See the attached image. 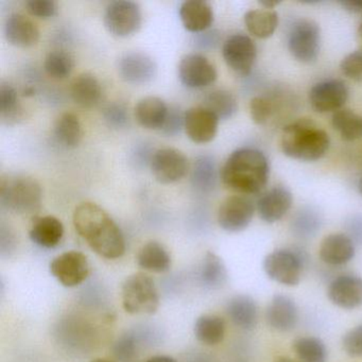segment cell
Segmentation results:
<instances>
[{
  "label": "cell",
  "mask_w": 362,
  "mask_h": 362,
  "mask_svg": "<svg viewBox=\"0 0 362 362\" xmlns=\"http://www.w3.org/2000/svg\"><path fill=\"white\" fill-rule=\"evenodd\" d=\"M75 67V61L69 52L54 50L49 52L44 62V69L49 77L62 80L69 77Z\"/></svg>",
  "instance_id": "e575fe53"
},
{
  "label": "cell",
  "mask_w": 362,
  "mask_h": 362,
  "mask_svg": "<svg viewBox=\"0 0 362 362\" xmlns=\"http://www.w3.org/2000/svg\"><path fill=\"white\" fill-rule=\"evenodd\" d=\"M50 272L65 287L83 283L90 275L88 257L81 252L69 251L57 256L50 264Z\"/></svg>",
  "instance_id": "9c48e42d"
},
{
  "label": "cell",
  "mask_w": 362,
  "mask_h": 362,
  "mask_svg": "<svg viewBox=\"0 0 362 362\" xmlns=\"http://www.w3.org/2000/svg\"><path fill=\"white\" fill-rule=\"evenodd\" d=\"M92 362H113L111 360L105 359V358H97V359L93 360Z\"/></svg>",
  "instance_id": "f907efd6"
},
{
  "label": "cell",
  "mask_w": 362,
  "mask_h": 362,
  "mask_svg": "<svg viewBox=\"0 0 362 362\" xmlns=\"http://www.w3.org/2000/svg\"><path fill=\"white\" fill-rule=\"evenodd\" d=\"M152 175L162 184L181 181L188 171V160L181 151L173 148L156 150L152 156Z\"/></svg>",
  "instance_id": "8fae6325"
},
{
  "label": "cell",
  "mask_w": 362,
  "mask_h": 362,
  "mask_svg": "<svg viewBox=\"0 0 362 362\" xmlns=\"http://www.w3.org/2000/svg\"><path fill=\"white\" fill-rule=\"evenodd\" d=\"M168 113V105L158 97H146L135 105L134 115L137 122L148 130H162Z\"/></svg>",
  "instance_id": "603a6c76"
},
{
  "label": "cell",
  "mask_w": 362,
  "mask_h": 362,
  "mask_svg": "<svg viewBox=\"0 0 362 362\" xmlns=\"http://www.w3.org/2000/svg\"><path fill=\"white\" fill-rule=\"evenodd\" d=\"M201 284L209 289H219L226 284L228 273L219 256L207 252L200 268Z\"/></svg>",
  "instance_id": "1f68e13d"
},
{
  "label": "cell",
  "mask_w": 362,
  "mask_h": 362,
  "mask_svg": "<svg viewBox=\"0 0 362 362\" xmlns=\"http://www.w3.org/2000/svg\"><path fill=\"white\" fill-rule=\"evenodd\" d=\"M194 336L203 344H219L226 336V322L219 315H201L194 324Z\"/></svg>",
  "instance_id": "f1b7e54d"
},
{
  "label": "cell",
  "mask_w": 362,
  "mask_h": 362,
  "mask_svg": "<svg viewBox=\"0 0 362 362\" xmlns=\"http://www.w3.org/2000/svg\"><path fill=\"white\" fill-rule=\"evenodd\" d=\"M180 18L184 28L189 33H205L214 23L211 4L203 0H187L180 7Z\"/></svg>",
  "instance_id": "d6986e66"
},
{
  "label": "cell",
  "mask_w": 362,
  "mask_h": 362,
  "mask_svg": "<svg viewBox=\"0 0 362 362\" xmlns=\"http://www.w3.org/2000/svg\"><path fill=\"white\" fill-rule=\"evenodd\" d=\"M294 351L300 362H325L327 351L325 345L315 337H303L293 343Z\"/></svg>",
  "instance_id": "d590c367"
},
{
  "label": "cell",
  "mask_w": 362,
  "mask_h": 362,
  "mask_svg": "<svg viewBox=\"0 0 362 362\" xmlns=\"http://www.w3.org/2000/svg\"><path fill=\"white\" fill-rule=\"evenodd\" d=\"M26 8L31 16L40 18H52L58 12V4L54 0H29Z\"/></svg>",
  "instance_id": "60d3db41"
},
{
  "label": "cell",
  "mask_w": 362,
  "mask_h": 362,
  "mask_svg": "<svg viewBox=\"0 0 362 362\" xmlns=\"http://www.w3.org/2000/svg\"><path fill=\"white\" fill-rule=\"evenodd\" d=\"M343 75L355 82H362V50L347 54L340 64Z\"/></svg>",
  "instance_id": "74e56055"
},
{
  "label": "cell",
  "mask_w": 362,
  "mask_h": 362,
  "mask_svg": "<svg viewBox=\"0 0 362 362\" xmlns=\"http://www.w3.org/2000/svg\"><path fill=\"white\" fill-rule=\"evenodd\" d=\"M329 144L327 133L310 119H298L288 124L281 137L284 154L305 162H313L323 158L328 151Z\"/></svg>",
  "instance_id": "3957f363"
},
{
  "label": "cell",
  "mask_w": 362,
  "mask_h": 362,
  "mask_svg": "<svg viewBox=\"0 0 362 362\" xmlns=\"http://www.w3.org/2000/svg\"><path fill=\"white\" fill-rule=\"evenodd\" d=\"M267 322L273 329L289 332L298 324V313L296 303L283 294H277L267 308Z\"/></svg>",
  "instance_id": "ffe728a7"
},
{
  "label": "cell",
  "mask_w": 362,
  "mask_h": 362,
  "mask_svg": "<svg viewBox=\"0 0 362 362\" xmlns=\"http://www.w3.org/2000/svg\"><path fill=\"white\" fill-rule=\"evenodd\" d=\"M268 160L259 150L243 148L233 152L221 170L224 185L243 194L262 192L269 181Z\"/></svg>",
  "instance_id": "7a4b0ae2"
},
{
  "label": "cell",
  "mask_w": 362,
  "mask_h": 362,
  "mask_svg": "<svg viewBox=\"0 0 362 362\" xmlns=\"http://www.w3.org/2000/svg\"><path fill=\"white\" fill-rule=\"evenodd\" d=\"M122 306L130 315H153L160 307L158 288L145 273L127 277L122 288Z\"/></svg>",
  "instance_id": "5b68a950"
},
{
  "label": "cell",
  "mask_w": 362,
  "mask_h": 362,
  "mask_svg": "<svg viewBox=\"0 0 362 362\" xmlns=\"http://www.w3.org/2000/svg\"><path fill=\"white\" fill-rule=\"evenodd\" d=\"M179 79L188 88H204L215 83L218 74L213 63L200 54H189L180 61Z\"/></svg>",
  "instance_id": "30bf717a"
},
{
  "label": "cell",
  "mask_w": 362,
  "mask_h": 362,
  "mask_svg": "<svg viewBox=\"0 0 362 362\" xmlns=\"http://www.w3.org/2000/svg\"><path fill=\"white\" fill-rule=\"evenodd\" d=\"M291 192L284 187H275L264 194L257 202L259 217L267 223H274L281 220L292 205Z\"/></svg>",
  "instance_id": "7402d4cb"
},
{
  "label": "cell",
  "mask_w": 362,
  "mask_h": 362,
  "mask_svg": "<svg viewBox=\"0 0 362 362\" xmlns=\"http://www.w3.org/2000/svg\"><path fill=\"white\" fill-rule=\"evenodd\" d=\"M245 24L247 30L258 39H268L276 30L279 14L272 9L251 10L245 16Z\"/></svg>",
  "instance_id": "83f0119b"
},
{
  "label": "cell",
  "mask_w": 362,
  "mask_h": 362,
  "mask_svg": "<svg viewBox=\"0 0 362 362\" xmlns=\"http://www.w3.org/2000/svg\"><path fill=\"white\" fill-rule=\"evenodd\" d=\"M357 37L358 42H359L360 49L362 50V23L360 24L359 28H358Z\"/></svg>",
  "instance_id": "c3c4849f"
},
{
  "label": "cell",
  "mask_w": 362,
  "mask_h": 362,
  "mask_svg": "<svg viewBox=\"0 0 362 362\" xmlns=\"http://www.w3.org/2000/svg\"><path fill=\"white\" fill-rule=\"evenodd\" d=\"M355 256V245L351 237L345 234H330L320 245V258L330 266H342Z\"/></svg>",
  "instance_id": "44dd1931"
},
{
  "label": "cell",
  "mask_w": 362,
  "mask_h": 362,
  "mask_svg": "<svg viewBox=\"0 0 362 362\" xmlns=\"http://www.w3.org/2000/svg\"><path fill=\"white\" fill-rule=\"evenodd\" d=\"M203 107L213 112L220 119H230L238 109L236 98L226 90H216L204 98Z\"/></svg>",
  "instance_id": "836d02e7"
},
{
  "label": "cell",
  "mask_w": 362,
  "mask_h": 362,
  "mask_svg": "<svg viewBox=\"0 0 362 362\" xmlns=\"http://www.w3.org/2000/svg\"><path fill=\"white\" fill-rule=\"evenodd\" d=\"M264 269L271 279L281 285L296 286L300 283L302 262L288 250H276L269 254L264 258Z\"/></svg>",
  "instance_id": "4fadbf2b"
},
{
  "label": "cell",
  "mask_w": 362,
  "mask_h": 362,
  "mask_svg": "<svg viewBox=\"0 0 362 362\" xmlns=\"http://www.w3.org/2000/svg\"><path fill=\"white\" fill-rule=\"evenodd\" d=\"M341 7L353 13H362V0H341Z\"/></svg>",
  "instance_id": "bcb514c9"
},
{
  "label": "cell",
  "mask_w": 362,
  "mask_h": 362,
  "mask_svg": "<svg viewBox=\"0 0 362 362\" xmlns=\"http://www.w3.org/2000/svg\"><path fill=\"white\" fill-rule=\"evenodd\" d=\"M219 126V118L206 107H194L185 113L186 134L196 144H207L215 139Z\"/></svg>",
  "instance_id": "2e32d148"
},
{
  "label": "cell",
  "mask_w": 362,
  "mask_h": 362,
  "mask_svg": "<svg viewBox=\"0 0 362 362\" xmlns=\"http://www.w3.org/2000/svg\"><path fill=\"white\" fill-rule=\"evenodd\" d=\"M117 67L122 79L134 86L149 83L158 73L153 59L139 52H128L120 57Z\"/></svg>",
  "instance_id": "9a60e30c"
},
{
  "label": "cell",
  "mask_w": 362,
  "mask_h": 362,
  "mask_svg": "<svg viewBox=\"0 0 362 362\" xmlns=\"http://www.w3.org/2000/svg\"><path fill=\"white\" fill-rule=\"evenodd\" d=\"M0 113L4 118H12L18 113V97L16 88L3 82L0 86Z\"/></svg>",
  "instance_id": "8d00e7d4"
},
{
  "label": "cell",
  "mask_w": 362,
  "mask_h": 362,
  "mask_svg": "<svg viewBox=\"0 0 362 362\" xmlns=\"http://www.w3.org/2000/svg\"><path fill=\"white\" fill-rule=\"evenodd\" d=\"M105 122L113 129H122L128 124L129 115L126 107L122 103H113L107 105L103 111Z\"/></svg>",
  "instance_id": "f35d334b"
},
{
  "label": "cell",
  "mask_w": 362,
  "mask_h": 362,
  "mask_svg": "<svg viewBox=\"0 0 362 362\" xmlns=\"http://www.w3.org/2000/svg\"><path fill=\"white\" fill-rule=\"evenodd\" d=\"M226 311L233 323L243 329H252L257 323V306L250 296H234L228 302Z\"/></svg>",
  "instance_id": "4316f807"
},
{
  "label": "cell",
  "mask_w": 362,
  "mask_h": 362,
  "mask_svg": "<svg viewBox=\"0 0 362 362\" xmlns=\"http://www.w3.org/2000/svg\"><path fill=\"white\" fill-rule=\"evenodd\" d=\"M146 362H177V360L173 359L170 356L158 355L153 356V357L149 358Z\"/></svg>",
  "instance_id": "7dc6e473"
},
{
  "label": "cell",
  "mask_w": 362,
  "mask_h": 362,
  "mask_svg": "<svg viewBox=\"0 0 362 362\" xmlns=\"http://www.w3.org/2000/svg\"><path fill=\"white\" fill-rule=\"evenodd\" d=\"M74 103L83 109L96 107L103 96L100 82L90 73H83L75 78L71 86Z\"/></svg>",
  "instance_id": "d4e9b609"
},
{
  "label": "cell",
  "mask_w": 362,
  "mask_h": 362,
  "mask_svg": "<svg viewBox=\"0 0 362 362\" xmlns=\"http://www.w3.org/2000/svg\"><path fill=\"white\" fill-rule=\"evenodd\" d=\"M349 98V88L340 80L320 82L311 88L309 103L317 113L337 112L342 109Z\"/></svg>",
  "instance_id": "5bb4252c"
},
{
  "label": "cell",
  "mask_w": 362,
  "mask_h": 362,
  "mask_svg": "<svg viewBox=\"0 0 362 362\" xmlns=\"http://www.w3.org/2000/svg\"><path fill=\"white\" fill-rule=\"evenodd\" d=\"M137 349V340L134 334H128L118 339L114 346L116 357L122 361H130L135 355Z\"/></svg>",
  "instance_id": "ee69618b"
},
{
  "label": "cell",
  "mask_w": 362,
  "mask_h": 362,
  "mask_svg": "<svg viewBox=\"0 0 362 362\" xmlns=\"http://www.w3.org/2000/svg\"><path fill=\"white\" fill-rule=\"evenodd\" d=\"M321 45V33L317 23L300 20L292 25L288 37L290 54L298 62L309 63L317 60Z\"/></svg>",
  "instance_id": "52a82bcc"
},
{
  "label": "cell",
  "mask_w": 362,
  "mask_h": 362,
  "mask_svg": "<svg viewBox=\"0 0 362 362\" xmlns=\"http://www.w3.org/2000/svg\"><path fill=\"white\" fill-rule=\"evenodd\" d=\"M332 124L344 141H357L362 137V116L351 110L341 109L334 112Z\"/></svg>",
  "instance_id": "d6a6232c"
},
{
  "label": "cell",
  "mask_w": 362,
  "mask_h": 362,
  "mask_svg": "<svg viewBox=\"0 0 362 362\" xmlns=\"http://www.w3.org/2000/svg\"><path fill=\"white\" fill-rule=\"evenodd\" d=\"M343 349L351 357H362V325L356 326L343 337Z\"/></svg>",
  "instance_id": "b9f144b4"
},
{
  "label": "cell",
  "mask_w": 362,
  "mask_h": 362,
  "mask_svg": "<svg viewBox=\"0 0 362 362\" xmlns=\"http://www.w3.org/2000/svg\"><path fill=\"white\" fill-rule=\"evenodd\" d=\"M222 56L224 62L234 73L245 77L251 74L257 50L251 37L245 35H234L223 44Z\"/></svg>",
  "instance_id": "ba28073f"
},
{
  "label": "cell",
  "mask_w": 362,
  "mask_h": 362,
  "mask_svg": "<svg viewBox=\"0 0 362 362\" xmlns=\"http://www.w3.org/2000/svg\"><path fill=\"white\" fill-rule=\"evenodd\" d=\"M192 186L198 192L209 194L217 184V166L211 156H200L197 158L192 168Z\"/></svg>",
  "instance_id": "4dcf8cb0"
},
{
  "label": "cell",
  "mask_w": 362,
  "mask_h": 362,
  "mask_svg": "<svg viewBox=\"0 0 362 362\" xmlns=\"http://www.w3.org/2000/svg\"><path fill=\"white\" fill-rule=\"evenodd\" d=\"M254 213L255 206L247 197H228L220 205L218 223L226 232H241L251 223Z\"/></svg>",
  "instance_id": "7c38bea8"
},
{
  "label": "cell",
  "mask_w": 362,
  "mask_h": 362,
  "mask_svg": "<svg viewBox=\"0 0 362 362\" xmlns=\"http://www.w3.org/2000/svg\"><path fill=\"white\" fill-rule=\"evenodd\" d=\"M31 241L45 249L56 247L64 236V226L54 216L37 218L29 232Z\"/></svg>",
  "instance_id": "cb8c5ba5"
},
{
  "label": "cell",
  "mask_w": 362,
  "mask_h": 362,
  "mask_svg": "<svg viewBox=\"0 0 362 362\" xmlns=\"http://www.w3.org/2000/svg\"><path fill=\"white\" fill-rule=\"evenodd\" d=\"M273 105L264 97H254L250 103V114L255 124H264L273 114Z\"/></svg>",
  "instance_id": "ab89813d"
},
{
  "label": "cell",
  "mask_w": 362,
  "mask_h": 362,
  "mask_svg": "<svg viewBox=\"0 0 362 362\" xmlns=\"http://www.w3.org/2000/svg\"><path fill=\"white\" fill-rule=\"evenodd\" d=\"M5 37L8 43L18 48L37 45L40 30L35 22L24 14L13 13L6 20Z\"/></svg>",
  "instance_id": "ac0fdd59"
},
{
  "label": "cell",
  "mask_w": 362,
  "mask_h": 362,
  "mask_svg": "<svg viewBox=\"0 0 362 362\" xmlns=\"http://www.w3.org/2000/svg\"><path fill=\"white\" fill-rule=\"evenodd\" d=\"M137 264L150 272L164 273L170 270L171 256L162 243L149 241L139 250Z\"/></svg>",
  "instance_id": "484cf974"
},
{
  "label": "cell",
  "mask_w": 362,
  "mask_h": 362,
  "mask_svg": "<svg viewBox=\"0 0 362 362\" xmlns=\"http://www.w3.org/2000/svg\"><path fill=\"white\" fill-rule=\"evenodd\" d=\"M41 185L27 175H9L0 183V203L4 209L18 215H30L42 204Z\"/></svg>",
  "instance_id": "277c9868"
},
{
  "label": "cell",
  "mask_w": 362,
  "mask_h": 362,
  "mask_svg": "<svg viewBox=\"0 0 362 362\" xmlns=\"http://www.w3.org/2000/svg\"><path fill=\"white\" fill-rule=\"evenodd\" d=\"M103 23L114 37H132L139 33L143 23L141 7L139 4L129 0L113 1L105 9Z\"/></svg>",
  "instance_id": "8992f818"
},
{
  "label": "cell",
  "mask_w": 362,
  "mask_h": 362,
  "mask_svg": "<svg viewBox=\"0 0 362 362\" xmlns=\"http://www.w3.org/2000/svg\"><path fill=\"white\" fill-rule=\"evenodd\" d=\"M54 134L63 147H77L83 135L79 117L73 113L62 114L54 124Z\"/></svg>",
  "instance_id": "f546056e"
},
{
  "label": "cell",
  "mask_w": 362,
  "mask_h": 362,
  "mask_svg": "<svg viewBox=\"0 0 362 362\" xmlns=\"http://www.w3.org/2000/svg\"><path fill=\"white\" fill-rule=\"evenodd\" d=\"M358 189H359L360 194L362 196V179L360 180L359 184H358Z\"/></svg>",
  "instance_id": "816d5d0a"
},
{
  "label": "cell",
  "mask_w": 362,
  "mask_h": 362,
  "mask_svg": "<svg viewBox=\"0 0 362 362\" xmlns=\"http://www.w3.org/2000/svg\"><path fill=\"white\" fill-rule=\"evenodd\" d=\"M184 124H185V114L182 113L179 107H170L168 117H167L160 133L166 136H175L181 132Z\"/></svg>",
  "instance_id": "7bdbcfd3"
},
{
  "label": "cell",
  "mask_w": 362,
  "mask_h": 362,
  "mask_svg": "<svg viewBox=\"0 0 362 362\" xmlns=\"http://www.w3.org/2000/svg\"><path fill=\"white\" fill-rule=\"evenodd\" d=\"M73 222L78 234L98 255L107 259L124 255L126 241L122 230L98 205L92 202L78 205L74 211Z\"/></svg>",
  "instance_id": "6da1fadb"
},
{
  "label": "cell",
  "mask_w": 362,
  "mask_h": 362,
  "mask_svg": "<svg viewBox=\"0 0 362 362\" xmlns=\"http://www.w3.org/2000/svg\"><path fill=\"white\" fill-rule=\"evenodd\" d=\"M218 42H219V35H218L216 31H209V33L205 31L204 33L199 35L198 39H197V44H198L201 48H204V49L215 48Z\"/></svg>",
  "instance_id": "f6af8a7d"
},
{
  "label": "cell",
  "mask_w": 362,
  "mask_h": 362,
  "mask_svg": "<svg viewBox=\"0 0 362 362\" xmlns=\"http://www.w3.org/2000/svg\"><path fill=\"white\" fill-rule=\"evenodd\" d=\"M275 362H294L293 360L290 359V358L288 357H279L276 360H275Z\"/></svg>",
  "instance_id": "681fc988"
},
{
  "label": "cell",
  "mask_w": 362,
  "mask_h": 362,
  "mask_svg": "<svg viewBox=\"0 0 362 362\" xmlns=\"http://www.w3.org/2000/svg\"><path fill=\"white\" fill-rule=\"evenodd\" d=\"M328 298L336 306L354 309L362 305V279L356 275H342L330 283Z\"/></svg>",
  "instance_id": "e0dca14e"
}]
</instances>
